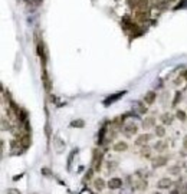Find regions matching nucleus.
<instances>
[{
    "label": "nucleus",
    "instance_id": "13",
    "mask_svg": "<svg viewBox=\"0 0 187 194\" xmlns=\"http://www.w3.org/2000/svg\"><path fill=\"white\" fill-rule=\"evenodd\" d=\"M127 148H128V144H127V142H117L115 145H114V150L115 151H118V152H120V151H127Z\"/></svg>",
    "mask_w": 187,
    "mask_h": 194
},
{
    "label": "nucleus",
    "instance_id": "1",
    "mask_svg": "<svg viewBox=\"0 0 187 194\" xmlns=\"http://www.w3.org/2000/svg\"><path fill=\"white\" fill-rule=\"evenodd\" d=\"M122 132L125 134L127 137H131V135H134V134L137 132V125H135V124H132V122L125 124V125L122 127Z\"/></svg>",
    "mask_w": 187,
    "mask_h": 194
},
{
    "label": "nucleus",
    "instance_id": "15",
    "mask_svg": "<svg viewBox=\"0 0 187 194\" xmlns=\"http://www.w3.org/2000/svg\"><path fill=\"white\" fill-rule=\"evenodd\" d=\"M117 167H118V161H108V162H107V170L111 172L115 171Z\"/></svg>",
    "mask_w": 187,
    "mask_h": 194
},
{
    "label": "nucleus",
    "instance_id": "18",
    "mask_svg": "<svg viewBox=\"0 0 187 194\" xmlns=\"http://www.w3.org/2000/svg\"><path fill=\"white\" fill-rule=\"evenodd\" d=\"M168 171H170V174H173V176H177V174L180 172V166L176 164V166L170 167V168H168Z\"/></svg>",
    "mask_w": 187,
    "mask_h": 194
},
{
    "label": "nucleus",
    "instance_id": "11",
    "mask_svg": "<svg viewBox=\"0 0 187 194\" xmlns=\"http://www.w3.org/2000/svg\"><path fill=\"white\" fill-rule=\"evenodd\" d=\"M93 160H95V170H99V167H101V160H102V152H98V151H95V157H93Z\"/></svg>",
    "mask_w": 187,
    "mask_h": 194
},
{
    "label": "nucleus",
    "instance_id": "12",
    "mask_svg": "<svg viewBox=\"0 0 187 194\" xmlns=\"http://www.w3.org/2000/svg\"><path fill=\"white\" fill-rule=\"evenodd\" d=\"M147 6H148V0H137V2H135V7H137L138 10L147 9Z\"/></svg>",
    "mask_w": 187,
    "mask_h": 194
},
{
    "label": "nucleus",
    "instance_id": "5",
    "mask_svg": "<svg viewBox=\"0 0 187 194\" xmlns=\"http://www.w3.org/2000/svg\"><path fill=\"white\" fill-rule=\"evenodd\" d=\"M153 138V135H150V134H144V135H140L137 139H135V144L137 145H144L147 144L150 139Z\"/></svg>",
    "mask_w": 187,
    "mask_h": 194
},
{
    "label": "nucleus",
    "instance_id": "3",
    "mask_svg": "<svg viewBox=\"0 0 187 194\" xmlns=\"http://www.w3.org/2000/svg\"><path fill=\"white\" fill-rule=\"evenodd\" d=\"M167 161H168V158L167 157H164V155H160V157H157V158H154L153 160V167L154 168H158V167H163L167 164Z\"/></svg>",
    "mask_w": 187,
    "mask_h": 194
},
{
    "label": "nucleus",
    "instance_id": "17",
    "mask_svg": "<svg viewBox=\"0 0 187 194\" xmlns=\"http://www.w3.org/2000/svg\"><path fill=\"white\" fill-rule=\"evenodd\" d=\"M176 118L184 122V121L187 119V115H186V112H184V111H177V112H176Z\"/></svg>",
    "mask_w": 187,
    "mask_h": 194
},
{
    "label": "nucleus",
    "instance_id": "9",
    "mask_svg": "<svg viewBox=\"0 0 187 194\" xmlns=\"http://www.w3.org/2000/svg\"><path fill=\"white\" fill-rule=\"evenodd\" d=\"M155 124V119L153 118V116H147L145 119L143 121V128H145V129H148V128H151L153 125Z\"/></svg>",
    "mask_w": 187,
    "mask_h": 194
},
{
    "label": "nucleus",
    "instance_id": "27",
    "mask_svg": "<svg viewBox=\"0 0 187 194\" xmlns=\"http://www.w3.org/2000/svg\"><path fill=\"white\" fill-rule=\"evenodd\" d=\"M182 191H183V194H187V184H184V186H183Z\"/></svg>",
    "mask_w": 187,
    "mask_h": 194
},
{
    "label": "nucleus",
    "instance_id": "10",
    "mask_svg": "<svg viewBox=\"0 0 187 194\" xmlns=\"http://www.w3.org/2000/svg\"><path fill=\"white\" fill-rule=\"evenodd\" d=\"M165 148H167V142L165 141H157L154 144V150L158 151V152H163Z\"/></svg>",
    "mask_w": 187,
    "mask_h": 194
},
{
    "label": "nucleus",
    "instance_id": "24",
    "mask_svg": "<svg viewBox=\"0 0 187 194\" xmlns=\"http://www.w3.org/2000/svg\"><path fill=\"white\" fill-rule=\"evenodd\" d=\"M6 193H7V194H20V191H19V190H16V189H9Z\"/></svg>",
    "mask_w": 187,
    "mask_h": 194
},
{
    "label": "nucleus",
    "instance_id": "28",
    "mask_svg": "<svg viewBox=\"0 0 187 194\" xmlns=\"http://www.w3.org/2000/svg\"><path fill=\"white\" fill-rule=\"evenodd\" d=\"M182 78H183V79H186V81H187V71H184V72L182 73Z\"/></svg>",
    "mask_w": 187,
    "mask_h": 194
},
{
    "label": "nucleus",
    "instance_id": "7",
    "mask_svg": "<svg viewBox=\"0 0 187 194\" xmlns=\"http://www.w3.org/2000/svg\"><path fill=\"white\" fill-rule=\"evenodd\" d=\"M93 187H95V190H98V191H102L105 189V181L102 178H95L93 180Z\"/></svg>",
    "mask_w": 187,
    "mask_h": 194
},
{
    "label": "nucleus",
    "instance_id": "21",
    "mask_svg": "<svg viewBox=\"0 0 187 194\" xmlns=\"http://www.w3.org/2000/svg\"><path fill=\"white\" fill-rule=\"evenodd\" d=\"M83 124H85V122H83L82 119H78V121H73V122H72L71 125H72V127H75V128H76V127H78V128H82Z\"/></svg>",
    "mask_w": 187,
    "mask_h": 194
},
{
    "label": "nucleus",
    "instance_id": "4",
    "mask_svg": "<svg viewBox=\"0 0 187 194\" xmlns=\"http://www.w3.org/2000/svg\"><path fill=\"white\" fill-rule=\"evenodd\" d=\"M108 187L111 190H117V189H121L122 187V180L121 178H111L110 181H108Z\"/></svg>",
    "mask_w": 187,
    "mask_h": 194
},
{
    "label": "nucleus",
    "instance_id": "14",
    "mask_svg": "<svg viewBox=\"0 0 187 194\" xmlns=\"http://www.w3.org/2000/svg\"><path fill=\"white\" fill-rule=\"evenodd\" d=\"M161 121L164 122L165 125H171L173 124V116L168 115V114H163L161 115Z\"/></svg>",
    "mask_w": 187,
    "mask_h": 194
},
{
    "label": "nucleus",
    "instance_id": "31",
    "mask_svg": "<svg viewBox=\"0 0 187 194\" xmlns=\"http://www.w3.org/2000/svg\"><path fill=\"white\" fill-rule=\"evenodd\" d=\"M153 194H161V193H153Z\"/></svg>",
    "mask_w": 187,
    "mask_h": 194
},
{
    "label": "nucleus",
    "instance_id": "2",
    "mask_svg": "<svg viewBox=\"0 0 187 194\" xmlns=\"http://www.w3.org/2000/svg\"><path fill=\"white\" fill-rule=\"evenodd\" d=\"M148 17H150V10H147V9L135 12V20L137 22H145V20H148Z\"/></svg>",
    "mask_w": 187,
    "mask_h": 194
},
{
    "label": "nucleus",
    "instance_id": "30",
    "mask_svg": "<svg viewBox=\"0 0 187 194\" xmlns=\"http://www.w3.org/2000/svg\"><path fill=\"white\" fill-rule=\"evenodd\" d=\"M167 2H168V3H170V2H176V0H167Z\"/></svg>",
    "mask_w": 187,
    "mask_h": 194
},
{
    "label": "nucleus",
    "instance_id": "8",
    "mask_svg": "<svg viewBox=\"0 0 187 194\" xmlns=\"http://www.w3.org/2000/svg\"><path fill=\"white\" fill-rule=\"evenodd\" d=\"M155 96H157V94H155L154 91H150V92H147V94H145V96H144L145 104H153V102L155 101Z\"/></svg>",
    "mask_w": 187,
    "mask_h": 194
},
{
    "label": "nucleus",
    "instance_id": "23",
    "mask_svg": "<svg viewBox=\"0 0 187 194\" xmlns=\"http://www.w3.org/2000/svg\"><path fill=\"white\" fill-rule=\"evenodd\" d=\"M178 99H182V94H180V92H177L176 96H174V101H173V105H174V106L178 104Z\"/></svg>",
    "mask_w": 187,
    "mask_h": 194
},
{
    "label": "nucleus",
    "instance_id": "19",
    "mask_svg": "<svg viewBox=\"0 0 187 194\" xmlns=\"http://www.w3.org/2000/svg\"><path fill=\"white\" fill-rule=\"evenodd\" d=\"M141 155H143V157H150V155H151V148L144 145L143 150H141Z\"/></svg>",
    "mask_w": 187,
    "mask_h": 194
},
{
    "label": "nucleus",
    "instance_id": "26",
    "mask_svg": "<svg viewBox=\"0 0 187 194\" xmlns=\"http://www.w3.org/2000/svg\"><path fill=\"white\" fill-rule=\"evenodd\" d=\"M183 147H186V148H187V135L183 138Z\"/></svg>",
    "mask_w": 187,
    "mask_h": 194
},
{
    "label": "nucleus",
    "instance_id": "6",
    "mask_svg": "<svg viewBox=\"0 0 187 194\" xmlns=\"http://www.w3.org/2000/svg\"><path fill=\"white\" fill-rule=\"evenodd\" d=\"M171 183H173V181H171L170 178H161L158 183H157V187H158V189H168L171 186Z\"/></svg>",
    "mask_w": 187,
    "mask_h": 194
},
{
    "label": "nucleus",
    "instance_id": "16",
    "mask_svg": "<svg viewBox=\"0 0 187 194\" xmlns=\"http://www.w3.org/2000/svg\"><path fill=\"white\" fill-rule=\"evenodd\" d=\"M155 135H157V137H164V135H165L164 127H161V125H157V127H155Z\"/></svg>",
    "mask_w": 187,
    "mask_h": 194
},
{
    "label": "nucleus",
    "instance_id": "20",
    "mask_svg": "<svg viewBox=\"0 0 187 194\" xmlns=\"http://www.w3.org/2000/svg\"><path fill=\"white\" fill-rule=\"evenodd\" d=\"M121 95H124V91H122V92H120V94L114 95V96H111V98H108V99L105 101V104H107V105H108V104H112V102H111V101H115V99H118V98H120V96H121Z\"/></svg>",
    "mask_w": 187,
    "mask_h": 194
},
{
    "label": "nucleus",
    "instance_id": "25",
    "mask_svg": "<svg viewBox=\"0 0 187 194\" xmlns=\"http://www.w3.org/2000/svg\"><path fill=\"white\" fill-rule=\"evenodd\" d=\"M180 155H182V157H187V148L186 147H184L183 150H180Z\"/></svg>",
    "mask_w": 187,
    "mask_h": 194
},
{
    "label": "nucleus",
    "instance_id": "29",
    "mask_svg": "<svg viewBox=\"0 0 187 194\" xmlns=\"http://www.w3.org/2000/svg\"><path fill=\"white\" fill-rule=\"evenodd\" d=\"M171 194H180V193H178L177 190H174V191H171Z\"/></svg>",
    "mask_w": 187,
    "mask_h": 194
},
{
    "label": "nucleus",
    "instance_id": "22",
    "mask_svg": "<svg viewBox=\"0 0 187 194\" xmlns=\"http://www.w3.org/2000/svg\"><path fill=\"white\" fill-rule=\"evenodd\" d=\"M43 82H45V86H46V89H50L49 78H48V73H46V72H43Z\"/></svg>",
    "mask_w": 187,
    "mask_h": 194
}]
</instances>
